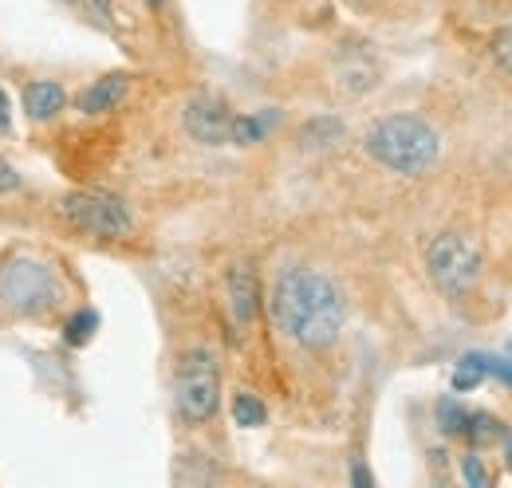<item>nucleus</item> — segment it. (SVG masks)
Listing matches in <instances>:
<instances>
[{"label":"nucleus","instance_id":"obj_1","mask_svg":"<svg viewBox=\"0 0 512 488\" xmlns=\"http://www.w3.org/2000/svg\"><path fill=\"white\" fill-rule=\"evenodd\" d=\"M272 319L292 343L323 351L347 323V300L331 276L312 268H284L272 288Z\"/></svg>","mask_w":512,"mask_h":488},{"label":"nucleus","instance_id":"obj_2","mask_svg":"<svg viewBox=\"0 0 512 488\" xmlns=\"http://www.w3.org/2000/svg\"><path fill=\"white\" fill-rule=\"evenodd\" d=\"M367 154L402 178H422L442 158L438 130L418 115H386L367 130Z\"/></svg>","mask_w":512,"mask_h":488},{"label":"nucleus","instance_id":"obj_3","mask_svg":"<svg viewBox=\"0 0 512 488\" xmlns=\"http://www.w3.org/2000/svg\"><path fill=\"white\" fill-rule=\"evenodd\" d=\"M481 244L465 233H442L426 248V272L434 280V288L449 300H465L477 280H481Z\"/></svg>","mask_w":512,"mask_h":488},{"label":"nucleus","instance_id":"obj_4","mask_svg":"<svg viewBox=\"0 0 512 488\" xmlns=\"http://www.w3.org/2000/svg\"><path fill=\"white\" fill-rule=\"evenodd\" d=\"M174 406L186 426H201L221 406V366L213 351H186L174 374Z\"/></svg>","mask_w":512,"mask_h":488},{"label":"nucleus","instance_id":"obj_5","mask_svg":"<svg viewBox=\"0 0 512 488\" xmlns=\"http://www.w3.org/2000/svg\"><path fill=\"white\" fill-rule=\"evenodd\" d=\"M60 213L75 229L91 233V237H107V241H119L130 237L134 229V217L130 209L115 197V193H103V189H75L60 201Z\"/></svg>","mask_w":512,"mask_h":488},{"label":"nucleus","instance_id":"obj_6","mask_svg":"<svg viewBox=\"0 0 512 488\" xmlns=\"http://www.w3.org/2000/svg\"><path fill=\"white\" fill-rule=\"evenodd\" d=\"M233 111L217 95H193L186 103V130L201 146H225L233 142Z\"/></svg>","mask_w":512,"mask_h":488},{"label":"nucleus","instance_id":"obj_7","mask_svg":"<svg viewBox=\"0 0 512 488\" xmlns=\"http://www.w3.org/2000/svg\"><path fill=\"white\" fill-rule=\"evenodd\" d=\"M0 296H8V304L16 311H36V307L52 304V284L48 272L40 264H16L0 276Z\"/></svg>","mask_w":512,"mask_h":488},{"label":"nucleus","instance_id":"obj_8","mask_svg":"<svg viewBox=\"0 0 512 488\" xmlns=\"http://www.w3.org/2000/svg\"><path fill=\"white\" fill-rule=\"evenodd\" d=\"M229 307H233V319L241 323V327H249L256 319V311H260V284H256V272L249 264H237L233 272H229Z\"/></svg>","mask_w":512,"mask_h":488},{"label":"nucleus","instance_id":"obj_9","mask_svg":"<svg viewBox=\"0 0 512 488\" xmlns=\"http://www.w3.org/2000/svg\"><path fill=\"white\" fill-rule=\"evenodd\" d=\"M64 103H67V91L60 83H52V79H32V83L24 87V111H28L32 122L56 119V115L64 111Z\"/></svg>","mask_w":512,"mask_h":488},{"label":"nucleus","instance_id":"obj_10","mask_svg":"<svg viewBox=\"0 0 512 488\" xmlns=\"http://www.w3.org/2000/svg\"><path fill=\"white\" fill-rule=\"evenodd\" d=\"M127 95V75L123 71H111L103 79H95L83 95H79V111L83 115H103V111H115L119 99Z\"/></svg>","mask_w":512,"mask_h":488},{"label":"nucleus","instance_id":"obj_11","mask_svg":"<svg viewBox=\"0 0 512 488\" xmlns=\"http://www.w3.org/2000/svg\"><path fill=\"white\" fill-rule=\"evenodd\" d=\"M280 119L276 111H256V115H237L233 119V142L237 146H256L264 142V134L272 130V122Z\"/></svg>","mask_w":512,"mask_h":488},{"label":"nucleus","instance_id":"obj_12","mask_svg":"<svg viewBox=\"0 0 512 488\" xmlns=\"http://www.w3.org/2000/svg\"><path fill=\"white\" fill-rule=\"evenodd\" d=\"M233 422L241 429H260L268 422V410H264V402L256 394H237L233 398Z\"/></svg>","mask_w":512,"mask_h":488},{"label":"nucleus","instance_id":"obj_13","mask_svg":"<svg viewBox=\"0 0 512 488\" xmlns=\"http://www.w3.org/2000/svg\"><path fill=\"white\" fill-rule=\"evenodd\" d=\"M339 138H343V122L339 119H316L300 130V142L304 146H331Z\"/></svg>","mask_w":512,"mask_h":488},{"label":"nucleus","instance_id":"obj_14","mask_svg":"<svg viewBox=\"0 0 512 488\" xmlns=\"http://www.w3.org/2000/svg\"><path fill=\"white\" fill-rule=\"evenodd\" d=\"M95 327H99V315L95 311H79V315H71L64 323V339L71 347H83V343H91Z\"/></svg>","mask_w":512,"mask_h":488},{"label":"nucleus","instance_id":"obj_15","mask_svg":"<svg viewBox=\"0 0 512 488\" xmlns=\"http://www.w3.org/2000/svg\"><path fill=\"white\" fill-rule=\"evenodd\" d=\"M485 378V355H465L453 370V390H473Z\"/></svg>","mask_w":512,"mask_h":488},{"label":"nucleus","instance_id":"obj_16","mask_svg":"<svg viewBox=\"0 0 512 488\" xmlns=\"http://www.w3.org/2000/svg\"><path fill=\"white\" fill-rule=\"evenodd\" d=\"M438 422H442L446 433H465L469 429V414H465V406H457L453 398H446V402H438Z\"/></svg>","mask_w":512,"mask_h":488},{"label":"nucleus","instance_id":"obj_17","mask_svg":"<svg viewBox=\"0 0 512 488\" xmlns=\"http://www.w3.org/2000/svg\"><path fill=\"white\" fill-rule=\"evenodd\" d=\"M505 426L497 422V418H489V414H469V429H465V437H473V441H493V437H501Z\"/></svg>","mask_w":512,"mask_h":488},{"label":"nucleus","instance_id":"obj_18","mask_svg":"<svg viewBox=\"0 0 512 488\" xmlns=\"http://www.w3.org/2000/svg\"><path fill=\"white\" fill-rule=\"evenodd\" d=\"M489 52H493V63H497L505 75H512V24H509V28H501V32L493 36Z\"/></svg>","mask_w":512,"mask_h":488},{"label":"nucleus","instance_id":"obj_19","mask_svg":"<svg viewBox=\"0 0 512 488\" xmlns=\"http://www.w3.org/2000/svg\"><path fill=\"white\" fill-rule=\"evenodd\" d=\"M461 477H465L469 485H477V488L489 485V473H485V465H481L477 457H465V461H461Z\"/></svg>","mask_w":512,"mask_h":488},{"label":"nucleus","instance_id":"obj_20","mask_svg":"<svg viewBox=\"0 0 512 488\" xmlns=\"http://www.w3.org/2000/svg\"><path fill=\"white\" fill-rule=\"evenodd\" d=\"M485 374H493V378H501V382L512 386V359H505V355H485Z\"/></svg>","mask_w":512,"mask_h":488},{"label":"nucleus","instance_id":"obj_21","mask_svg":"<svg viewBox=\"0 0 512 488\" xmlns=\"http://www.w3.org/2000/svg\"><path fill=\"white\" fill-rule=\"evenodd\" d=\"M12 189H20V174H16L12 162L0 158V193H12Z\"/></svg>","mask_w":512,"mask_h":488},{"label":"nucleus","instance_id":"obj_22","mask_svg":"<svg viewBox=\"0 0 512 488\" xmlns=\"http://www.w3.org/2000/svg\"><path fill=\"white\" fill-rule=\"evenodd\" d=\"M12 126V103H8V95L0 91V130H8Z\"/></svg>","mask_w":512,"mask_h":488},{"label":"nucleus","instance_id":"obj_23","mask_svg":"<svg viewBox=\"0 0 512 488\" xmlns=\"http://www.w3.org/2000/svg\"><path fill=\"white\" fill-rule=\"evenodd\" d=\"M505 457H509V465H512V437H509V445H505Z\"/></svg>","mask_w":512,"mask_h":488},{"label":"nucleus","instance_id":"obj_24","mask_svg":"<svg viewBox=\"0 0 512 488\" xmlns=\"http://www.w3.org/2000/svg\"><path fill=\"white\" fill-rule=\"evenodd\" d=\"M146 4H150V8H162V4H166V0H146Z\"/></svg>","mask_w":512,"mask_h":488}]
</instances>
